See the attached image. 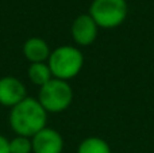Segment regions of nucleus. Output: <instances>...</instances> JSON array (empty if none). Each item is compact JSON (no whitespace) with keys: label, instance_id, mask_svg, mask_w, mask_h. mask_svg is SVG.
<instances>
[{"label":"nucleus","instance_id":"nucleus-9","mask_svg":"<svg viewBox=\"0 0 154 153\" xmlns=\"http://www.w3.org/2000/svg\"><path fill=\"white\" fill-rule=\"evenodd\" d=\"M27 76H29L30 81L34 86H38L39 88L53 79V73H51L48 62H34V64H30L29 69H27Z\"/></svg>","mask_w":154,"mask_h":153},{"label":"nucleus","instance_id":"nucleus-10","mask_svg":"<svg viewBox=\"0 0 154 153\" xmlns=\"http://www.w3.org/2000/svg\"><path fill=\"white\" fill-rule=\"evenodd\" d=\"M77 153H111V148L100 137H88L81 141Z\"/></svg>","mask_w":154,"mask_h":153},{"label":"nucleus","instance_id":"nucleus-11","mask_svg":"<svg viewBox=\"0 0 154 153\" xmlns=\"http://www.w3.org/2000/svg\"><path fill=\"white\" fill-rule=\"evenodd\" d=\"M10 153H32L31 138L16 136L10 140Z\"/></svg>","mask_w":154,"mask_h":153},{"label":"nucleus","instance_id":"nucleus-5","mask_svg":"<svg viewBox=\"0 0 154 153\" xmlns=\"http://www.w3.org/2000/svg\"><path fill=\"white\" fill-rule=\"evenodd\" d=\"M70 33L75 43L79 46H89L97 38L99 26L89 14H81L73 20Z\"/></svg>","mask_w":154,"mask_h":153},{"label":"nucleus","instance_id":"nucleus-7","mask_svg":"<svg viewBox=\"0 0 154 153\" xmlns=\"http://www.w3.org/2000/svg\"><path fill=\"white\" fill-rule=\"evenodd\" d=\"M27 98L24 84L15 76H4L0 79V105L5 107L16 106Z\"/></svg>","mask_w":154,"mask_h":153},{"label":"nucleus","instance_id":"nucleus-2","mask_svg":"<svg viewBox=\"0 0 154 153\" xmlns=\"http://www.w3.org/2000/svg\"><path fill=\"white\" fill-rule=\"evenodd\" d=\"M48 64L53 73V77L68 81L81 72L84 56L76 46L64 45L51 52Z\"/></svg>","mask_w":154,"mask_h":153},{"label":"nucleus","instance_id":"nucleus-8","mask_svg":"<svg viewBox=\"0 0 154 153\" xmlns=\"http://www.w3.org/2000/svg\"><path fill=\"white\" fill-rule=\"evenodd\" d=\"M50 53L51 50L48 42L39 37H31L23 43V54L27 61H30V64L48 62Z\"/></svg>","mask_w":154,"mask_h":153},{"label":"nucleus","instance_id":"nucleus-4","mask_svg":"<svg viewBox=\"0 0 154 153\" xmlns=\"http://www.w3.org/2000/svg\"><path fill=\"white\" fill-rule=\"evenodd\" d=\"M88 14L99 29H115L126 20L128 4L126 0H93Z\"/></svg>","mask_w":154,"mask_h":153},{"label":"nucleus","instance_id":"nucleus-6","mask_svg":"<svg viewBox=\"0 0 154 153\" xmlns=\"http://www.w3.org/2000/svg\"><path fill=\"white\" fill-rule=\"evenodd\" d=\"M32 153H62L64 138L51 127H43L34 137H31Z\"/></svg>","mask_w":154,"mask_h":153},{"label":"nucleus","instance_id":"nucleus-12","mask_svg":"<svg viewBox=\"0 0 154 153\" xmlns=\"http://www.w3.org/2000/svg\"><path fill=\"white\" fill-rule=\"evenodd\" d=\"M0 153H10V140L0 134Z\"/></svg>","mask_w":154,"mask_h":153},{"label":"nucleus","instance_id":"nucleus-1","mask_svg":"<svg viewBox=\"0 0 154 153\" xmlns=\"http://www.w3.org/2000/svg\"><path fill=\"white\" fill-rule=\"evenodd\" d=\"M46 122L48 113L38 99L27 96L11 108L10 125L16 136H24L29 138L34 137L38 132L46 127Z\"/></svg>","mask_w":154,"mask_h":153},{"label":"nucleus","instance_id":"nucleus-3","mask_svg":"<svg viewBox=\"0 0 154 153\" xmlns=\"http://www.w3.org/2000/svg\"><path fill=\"white\" fill-rule=\"evenodd\" d=\"M73 100V89L65 80L53 77L42 86L38 92V102L46 113L58 114L68 110Z\"/></svg>","mask_w":154,"mask_h":153}]
</instances>
